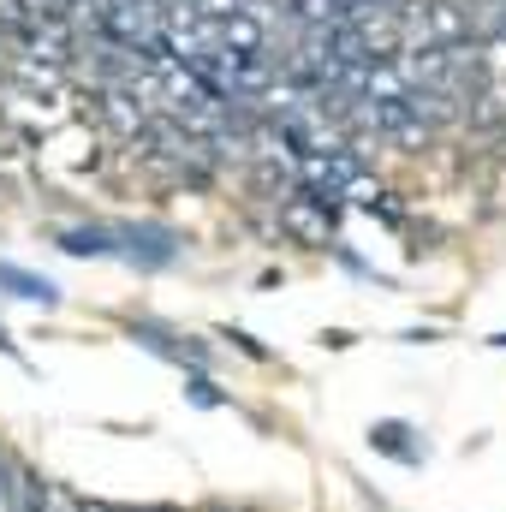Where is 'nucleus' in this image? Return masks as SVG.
Returning <instances> with one entry per match:
<instances>
[{
	"label": "nucleus",
	"mask_w": 506,
	"mask_h": 512,
	"mask_svg": "<svg viewBox=\"0 0 506 512\" xmlns=\"http://www.w3.org/2000/svg\"><path fill=\"white\" fill-rule=\"evenodd\" d=\"M114 256H126L131 268H143V274H155V268H167V262H179V233L173 227H114Z\"/></svg>",
	"instance_id": "1"
},
{
	"label": "nucleus",
	"mask_w": 506,
	"mask_h": 512,
	"mask_svg": "<svg viewBox=\"0 0 506 512\" xmlns=\"http://www.w3.org/2000/svg\"><path fill=\"white\" fill-rule=\"evenodd\" d=\"M131 340H137L143 352L179 364V370H209V346L191 340V334H173V328H161V322H131Z\"/></svg>",
	"instance_id": "2"
},
{
	"label": "nucleus",
	"mask_w": 506,
	"mask_h": 512,
	"mask_svg": "<svg viewBox=\"0 0 506 512\" xmlns=\"http://www.w3.org/2000/svg\"><path fill=\"white\" fill-rule=\"evenodd\" d=\"M370 447L387 453V459H399V465H423V459H429V441H423L405 417H381L376 429H370Z\"/></svg>",
	"instance_id": "3"
},
{
	"label": "nucleus",
	"mask_w": 506,
	"mask_h": 512,
	"mask_svg": "<svg viewBox=\"0 0 506 512\" xmlns=\"http://www.w3.org/2000/svg\"><path fill=\"white\" fill-rule=\"evenodd\" d=\"M0 292L24 298V304H42V310H60V286L36 268H18V262H0Z\"/></svg>",
	"instance_id": "4"
},
{
	"label": "nucleus",
	"mask_w": 506,
	"mask_h": 512,
	"mask_svg": "<svg viewBox=\"0 0 506 512\" xmlns=\"http://www.w3.org/2000/svg\"><path fill=\"white\" fill-rule=\"evenodd\" d=\"M60 251L66 256H114V227H66Z\"/></svg>",
	"instance_id": "5"
},
{
	"label": "nucleus",
	"mask_w": 506,
	"mask_h": 512,
	"mask_svg": "<svg viewBox=\"0 0 506 512\" xmlns=\"http://www.w3.org/2000/svg\"><path fill=\"white\" fill-rule=\"evenodd\" d=\"M185 399H191L197 411H221V405H227V393L209 382L203 370H185Z\"/></svg>",
	"instance_id": "6"
},
{
	"label": "nucleus",
	"mask_w": 506,
	"mask_h": 512,
	"mask_svg": "<svg viewBox=\"0 0 506 512\" xmlns=\"http://www.w3.org/2000/svg\"><path fill=\"white\" fill-rule=\"evenodd\" d=\"M12 459H18V453L0 441V512H12Z\"/></svg>",
	"instance_id": "7"
},
{
	"label": "nucleus",
	"mask_w": 506,
	"mask_h": 512,
	"mask_svg": "<svg viewBox=\"0 0 506 512\" xmlns=\"http://www.w3.org/2000/svg\"><path fill=\"white\" fill-rule=\"evenodd\" d=\"M227 340H233V346H239L245 358H256V364H268V346H256L251 334H239V328H227Z\"/></svg>",
	"instance_id": "8"
},
{
	"label": "nucleus",
	"mask_w": 506,
	"mask_h": 512,
	"mask_svg": "<svg viewBox=\"0 0 506 512\" xmlns=\"http://www.w3.org/2000/svg\"><path fill=\"white\" fill-rule=\"evenodd\" d=\"M489 346H506V334H495V340H489Z\"/></svg>",
	"instance_id": "9"
}]
</instances>
